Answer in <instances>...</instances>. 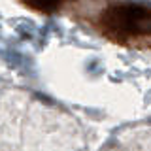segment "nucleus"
Here are the masks:
<instances>
[{
	"label": "nucleus",
	"mask_w": 151,
	"mask_h": 151,
	"mask_svg": "<svg viewBox=\"0 0 151 151\" xmlns=\"http://www.w3.org/2000/svg\"><path fill=\"white\" fill-rule=\"evenodd\" d=\"M17 2L42 15H57V13H64L74 0H17Z\"/></svg>",
	"instance_id": "nucleus-2"
},
{
	"label": "nucleus",
	"mask_w": 151,
	"mask_h": 151,
	"mask_svg": "<svg viewBox=\"0 0 151 151\" xmlns=\"http://www.w3.org/2000/svg\"><path fill=\"white\" fill-rule=\"evenodd\" d=\"M66 13L78 17L110 44L151 51V6L130 0H74Z\"/></svg>",
	"instance_id": "nucleus-1"
}]
</instances>
